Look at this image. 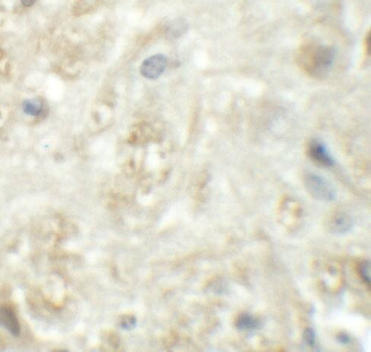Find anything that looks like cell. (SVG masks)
<instances>
[{
  "label": "cell",
  "instance_id": "obj_11",
  "mask_svg": "<svg viewBox=\"0 0 371 352\" xmlns=\"http://www.w3.org/2000/svg\"><path fill=\"white\" fill-rule=\"evenodd\" d=\"M303 339L305 340V342L309 346H310V347H313L314 346V344H315V334H314L313 329H306L305 331H304V334H303Z\"/></svg>",
  "mask_w": 371,
  "mask_h": 352
},
{
  "label": "cell",
  "instance_id": "obj_8",
  "mask_svg": "<svg viewBox=\"0 0 371 352\" xmlns=\"http://www.w3.org/2000/svg\"><path fill=\"white\" fill-rule=\"evenodd\" d=\"M188 29L186 22L184 20H176L172 22L168 28V34L172 38H178L183 35Z\"/></svg>",
  "mask_w": 371,
  "mask_h": 352
},
{
  "label": "cell",
  "instance_id": "obj_10",
  "mask_svg": "<svg viewBox=\"0 0 371 352\" xmlns=\"http://www.w3.org/2000/svg\"><path fill=\"white\" fill-rule=\"evenodd\" d=\"M359 272L366 284H370V263L369 261L362 262L359 267Z\"/></svg>",
  "mask_w": 371,
  "mask_h": 352
},
{
  "label": "cell",
  "instance_id": "obj_13",
  "mask_svg": "<svg viewBox=\"0 0 371 352\" xmlns=\"http://www.w3.org/2000/svg\"><path fill=\"white\" fill-rule=\"evenodd\" d=\"M337 340H338L339 342L341 343V344H346L350 342V337H349L347 334H344V333H342V334H339V335L337 336Z\"/></svg>",
  "mask_w": 371,
  "mask_h": 352
},
{
  "label": "cell",
  "instance_id": "obj_12",
  "mask_svg": "<svg viewBox=\"0 0 371 352\" xmlns=\"http://www.w3.org/2000/svg\"><path fill=\"white\" fill-rule=\"evenodd\" d=\"M121 326H122V328L130 330L131 328L136 326V319L132 317H127L122 320Z\"/></svg>",
  "mask_w": 371,
  "mask_h": 352
},
{
  "label": "cell",
  "instance_id": "obj_9",
  "mask_svg": "<svg viewBox=\"0 0 371 352\" xmlns=\"http://www.w3.org/2000/svg\"><path fill=\"white\" fill-rule=\"evenodd\" d=\"M23 109L29 116H39L43 112V104L37 100H27L23 103Z\"/></svg>",
  "mask_w": 371,
  "mask_h": 352
},
{
  "label": "cell",
  "instance_id": "obj_3",
  "mask_svg": "<svg viewBox=\"0 0 371 352\" xmlns=\"http://www.w3.org/2000/svg\"><path fill=\"white\" fill-rule=\"evenodd\" d=\"M167 60L163 55L157 54L146 59L141 66L142 76L149 80H155L165 71Z\"/></svg>",
  "mask_w": 371,
  "mask_h": 352
},
{
  "label": "cell",
  "instance_id": "obj_4",
  "mask_svg": "<svg viewBox=\"0 0 371 352\" xmlns=\"http://www.w3.org/2000/svg\"><path fill=\"white\" fill-rule=\"evenodd\" d=\"M307 155L313 162L323 167H331L334 162L327 148L320 141L313 139L307 146Z\"/></svg>",
  "mask_w": 371,
  "mask_h": 352
},
{
  "label": "cell",
  "instance_id": "obj_15",
  "mask_svg": "<svg viewBox=\"0 0 371 352\" xmlns=\"http://www.w3.org/2000/svg\"><path fill=\"white\" fill-rule=\"evenodd\" d=\"M21 1L23 4L27 7H32V6L34 5L35 3L37 2V0H21Z\"/></svg>",
  "mask_w": 371,
  "mask_h": 352
},
{
  "label": "cell",
  "instance_id": "obj_6",
  "mask_svg": "<svg viewBox=\"0 0 371 352\" xmlns=\"http://www.w3.org/2000/svg\"><path fill=\"white\" fill-rule=\"evenodd\" d=\"M353 225V219L350 215L346 213H338L332 217L330 228L334 233L345 234L351 229Z\"/></svg>",
  "mask_w": 371,
  "mask_h": 352
},
{
  "label": "cell",
  "instance_id": "obj_5",
  "mask_svg": "<svg viewBox=\"0 0 371 352\" xmlns=\"http://www.w3.org/2000/svg\"><path fill=\"white\" fill-rule=\"evenodd\" d=\"M0 326L7 329V331L18 337L20 334V325L16 314L8 307L0 308Z\"/></svg>",
  "mask_w": 371,
  "mask_h": 352
},
{
  "label": "cell",
  "instance_id": "obj_2",
  "mask_svg": "<svg viewBox=\"0 0 371 352\" xmlns=\"http://www.w3.org/2000/svg\"><path fill=\"white\" fill-rule=\"evenodd\" d=\"M303 184L310 195L317 200L331 202L336 198L333 185L319 175L307 172L303 176Z\"/></svg>",
  "mask_w": 371,
  "mask_h": 352
},
{
  "label": "cell",
  "instance_id": "obj_14",
  "mask_svg": "<svg viewBox=\"0 0 371 352\" xmlns=\"http://www.w3.org/2000/svg\"><path fill=\"white\" fill-rule=\"evenodd\" d=\"M370 31H369L366 39V51L369 53V55L370 53Z\"/></svg>",
  "mask_w": 371,
  "mask_h": 352
},
{
  "label": "cell",
  "instance_id": "obj_1",
  "mask_svg": "<svg viewBox=\"0 0 371 352\" xmlns=\"http://www.w3.org/2000/svg\"><path fill=\"white\" fill-rule=\"evenodd\" d=\"M334 57L333 47L310 44L300 49L297 63L310 76L321 78L330 71Z\"/></svg>",
  "mask_w": 371,
  "mask_h": 352
},
{
  "label": "cell",
  "instance_id": "obj_7",
  "mask_svg": "<svg viewBox=\"0 0 371 352\" xmlns=\"http://www.w3.org/2000/svg\"><path fill=\"white\" fill-rule=\"evenodd\" d=\"M258 324L259 322L257 319L254 318L253 316L247 313L241 314L236 322V326L240 330H252V329L257 328Z\"/></svg>",
  "mask_w": 371,
  "mask_h": 352
}]
</instances>
